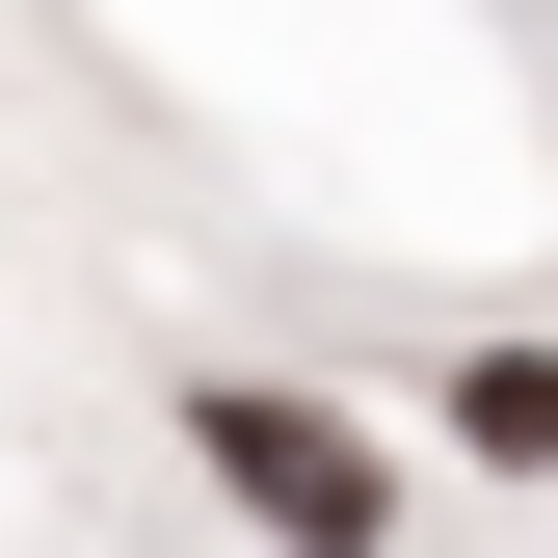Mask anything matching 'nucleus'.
Instances as JSON below:
<instances>
[{
	"label": "nucleus",
	"mask_w": 558,
	"mask_h": 558,
	"mask_svg": "<svg viewBox=\"0 0 558 558\" xmlns=\"http://www.w3.org/2000/svg\"><path fill=\"white\" fill-rule=\"evenodd\" d=\"M214 478H240V506H266V532H293V558H373V532H399V478H373V452H345V426H319V399H214Z\"/></svg>",
	"instance_id": "nucleus-1"
}]
</instances>
